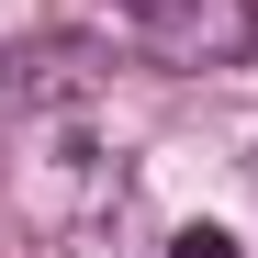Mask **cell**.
Listing matches in <instances>:
<instances>
[{"label":"cell","instance_id":"cell-2","mask_svg":"<svg viewBox=\"0 0 258 258\" xmlns=\"http://www.w3.org/2000/svg\"><path fill=\"white\" fill-rule=\"evenodd\" d=\"M112 90V45L90 34H23L0 68V112H90Z\"/></svg>","mask_w":258,"mask_h":258},{"label":"cell","instance_id":"cell-1","mask_svg":"<svg viewBox=\"0 0 258 258\" xmlns=\"http://www.w3.org/2000/svg\"><path fill=\"white\" fill-rule=\"evenodd\" d=\"M12 191L45 236H79L123 202V157L90 135V112H23V157H12Z\"/></svg>","mask_w":258,"mask_h":258},{"label":"cell","instance_id":"cell-6","mask_svg":"<svg viewBox=\"0 0 258 258\" xmlns=\"http://www.w3.org/2000/svg\"><path fill=\"white\" fill-rule=\"evenodd\" d=\"M247 191H258V157H247Z\"/></svg>","mask_w":258,"mask_h":258},{"label":"cell","instance_id":"cell-5","mask_svg":"<svg viewBox=\"0 0 258 258\" xmlns=\"http://www.w3.org/2000/svg\"><path fill=\"white\" fill-rule=\"evenodd\" d=\"M123 12H135V23H146V12H157V0H123Z\"/></svg>","mask_w":258,"mask_h":258},{"label":"cell","instance_id":"cell-4","mask_svg":"<svg viewBox=\"0 0 258 258\" xmlns=\"http://www.w3.org/2000/svg\"><path fill=\"white\" fill-rule=\"evenodd\" d=\"M168 258H247L225 225H180V236H168Z\"/></svg>","mask_w":258,"mask_h":258},{"label":"cell","instance_id":"cell-3","mask_svg":"<svg viewBox=\"0 0 258 258\" xmlns=\"http://www.w3.org/2000/svg\"><path fill=\"white\" fill-rule=\"evenodd\" d=\"M146 45L168 68H247L258 56V0H157Z\"/></svg>","mask_w":258,"mask_h":258}]
</instances>
